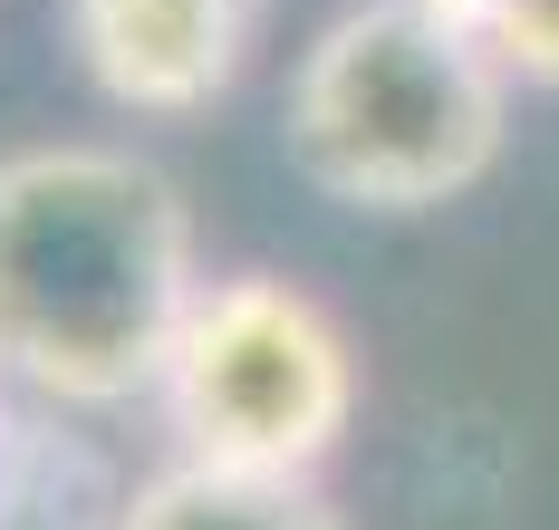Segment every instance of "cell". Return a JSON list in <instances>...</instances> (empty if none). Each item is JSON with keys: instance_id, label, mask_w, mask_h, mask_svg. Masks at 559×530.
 <instances>
[{"instance_id": "1", "label": "cell", "mask_w": 559, "mask_h": 530, "mask_svg": "<svg viewBox=\"0 0 559 530\" xmlns=\"http://www.w3.org/2000/svg\"><path fill=\"white\" fill-rule=\"evenodd\" d=\"M203 251L174 174L135 145H0V386L58 414L155 396Z\"/></svg>"}, {"instance_id": "2", "label": "cell", "mask_w": 559, "mask_h": 530, "mask_svg": "<svg viewBox=\"0 0 559 530\" xmlns=\"http://www.w3.org/2000/svg\"><path fill=\"white\" fill-rule=\"evenodd\" d=\"M280 135L347 213H435L502 165L511 68L415 0H347L289 68Z\"/></svg>"}, {"instance_id": "3", "label": "cell", "mask_w": 559, "mask_h": 530, "mask_svg": "<svg viewBox=\"0 0 559 530\" xmlns=\"http://www.w3.org/2000/svg\"><path fill=\"white\" fill-rule=\"evenodd\" d=\"M357 338L337 328V309L280 270H223L203 280L174 357L155 376L174 454L241 472H319L357 424Z\"/></svg>"}, {"instance_id": "4", "label": "cell", "mask_w": 559, "mask_h": 530, "mask_svg": "<svg viewBox=\"0 0 559 530\" xmlns=\"http://www.w3.org/2000/svg\"><path fill=\"white\" fill-rule=\"evenodd\" d=\"M58 39L116 117H203L261 49V0H58Z\"/></svg>"}, {"instance_id": "5", "label": "cell", "mask_w": 559, "mask_h": 530, "mask_svg": "<svg viewBox=\"0 0 559 530\" xmlns=\"http://www.w3.org/2000/svg\"><path fill=\"white\" fill-rule=\"evenodd\" d=\"M116 530H347V511L319 492V472H241L165 454L116 502Z\"/></svg>"}, {"instance_id": "6", "label": "cell", "mask_w": 559, "mask_h": 530, "mask_svg": "<svg viewBox=\"0 0 559 530\" xmlns=\"http://www.w3.org/2000/svg\"><path fill=\"white\" fill-rule=\"evenodd\" d=\"M483 39L511 68V87H559V0H502Z\"/></svg>"}, {"instance_id": "7", "label": "cell", "mask_w": 559, "mask_h": 530, "mask_svg": "<svg viewBox=\"0 0 559 530\" xmlns=\"http://www.w3.org/2000/svg\"><path fill=\"white\" fill-rule=\"evenodd\" d=\"M415 10H435V20H453V29H483L502 0H415Z\"/></svg>"}]
</instances>
